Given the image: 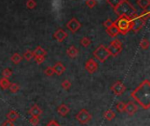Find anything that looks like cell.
Returning a JSON list of instances; mask_svg holds the SVG:
<instances>
[{"label": "cell", "instance_id": "obj_1", "mask_svg": "<svg viewBox=\"0 0 150 126\" xmlns=\"http://www.w3.org/2000/svg\"><path fill=\"white\" fill-rule=\"evenodd\" d=\"M131 97L144 110L150 108V81H143L131 93Z\"/></svg>", "mask_w": 150, "mask_h": 126}, {"label": "cell", "instance_id": "obj_2", "mask_svg": "<svg viewBox=\"0 0 150 126\" xmlns=\"http://www.w3.org/2000/svg\"><path fill=\"white\" fill-rule=\"evenodd\" d=\"M114 12L119 17H125L129 19H132L138 15L136 9L131 4L128 0H122L119 4V5L114 8Z\"/></svg>", "mask_w": 150, "mask_h": 126}, {"label": "cell", "instance_id": "obj_3", "mask_svg": "<svg viewBox=\"0 0 150 126\" xmlns=\"http://www.w3.org/2000/svg\"><path fill=\"white\" fill-rule=\"evenodd\" d=\"M113 23L117 26L120 33H122L124 35L127 34L131 30V19L127 18L119 17Z\"/></svg>", "mask_w": 150, "mask_h": 126}, {"label": "cell", "instance_id": "obj_4", "mask_svg": "<svg viewBox=\"0 0 150 126\" xmlns=\"http://www.w3.org/2000/svg\"><path fill=\"white\" fill-rule=\"evenodd\" d=\"M106 48H107V51L110 53V56L116 57L122 51V42L120 39H116L112 40L110 43V45L108 46V47H106Z\"/></svg>", "mask_w": 150, "mask_h": 126}, {"label": "cell", "instance_id": "obj_5", "mask_svg": "<svg viewBox=\"0 0 150 126\" xmlns=\"http://www.w3.org/2000/svg\"><path fill=\"white\" fill-rule=\"evenodd\" d=\"M93 55L94 57L99 61L100 62H105L110 56L109 52L107 51V48L104 46V45H100L98 46V47L93 52Z\"/></svg>", "mask_w": 150, "mask_h": 126}, {"label": "cell", "instance_id": "obj_6", "mask_svg": "<svg viewBox=\"0 0 150 126\" xmlns=\"http://www.w3.org/2000/svg\"><path fill=\"white\" fill-rule=\"evenodd\" d=\"M91 118L92 117L91 113L85 109L80 110L79 112L76 115V119L82 125H87L91 120Z\"/></svg>", "mask_w": 150, "mask_h": 126}, {"label": "cell", "instance_id": "obj_7", "mask_svg": "<svg viewBox=\"0 0 150 126\" xmlns=\"http://www.w3.org/2000/svg\"><path fill=\"white\" fill-rule=\"evenodd\" d=\"M146 20L142 18L139 15L131 19V30H133L134 32H138L146 24Z\"/></svg>", "mask_w": 150, "mask_h": 126}, {"label": "cell", "instance_id": "obj_8", "mask_svg": "<svg viewBox=\"0 0 150 126\" xmlns=\"http://www.w3.org/2000/svg\"><path fill=\"white\" fill-rule=\"evenodd\" d=\"M126 89H127V87L120 81H117L111 87V90L115 96H121L126 91Z\"/></svg>", "mask_w": 150, "mask_h": 126}, {"label": "cell", "instance_id": "obj_9", "mask_svg": "<svg viewBox=\"0 0 150 126\" xmlns=\"http://www.w3.org/2000/svg\"><path fill=\"white\" fill-rule=\"evenodd\" d=\"M82 25L81 23L78 21V19H76V18H71L68 23H67V28L71 32H76L80 28H81Z\"/></svg>", "mask_w": 150, "mask_h": 126}, {"label": "cell", "instance_id": "obj_10", "mask_svg": "<svg viewBox=\"0 0 150 126\" xmlns=\"http://www.w3.org/2000/svg\"><path fill=\"white\" fill-rule=\"evenodd\" d=\"M98 68V65L97 63V61L91 58L89 59L86 62H85V69L87 70V72H89L90 74H93L95 73Z\"/></svg>", "mask_w": 150, "mask_h": 126}, {"label": "cell", "instance_id": "obj_11", "mask_svg": "<svg viewBox=\"0 0 150 126\" xmlns=\"http://www.w3.org/2000/svg\"><path fill=\"white\" fill-rule=\"evenodd\" d=\"M138 111V106L134 102H128L127 103H126V108H125V111L127 112V114L128 116H133L136 113V111Z\"/></svg>", "mask_w": 150, "mask_h": 126}, {"label": "cell", "instance_id": "obj_12", "mask_svg": "<svg viewBox=\"0 0 150 126\" xmlns=\"http://www.w3.org/2000/svg\"><path fill=\"white\" fill-rule=\"evenodd\" d=\"M68 37V33L62 30V29H58L56 32L54 33V38L58 41V42H62L66 38Z\"/></svg>", "mask_w": 150, "mask_h": 126}, {"label": "cell", "instance_id": "obj_13", "mask_svg": "<svg viewBox=\"0 0 150 126\" xmlns=\"http://www.w3.org/2000/svg\"><path fill=\"white\" fill-rule=\"evenodd\" d=\"M53 69H54V74H56L57 75H61L64 73L65 67L63 66V64L62 62H56L54 64V66L53 67Z\"/></svg>", "mask_w": 150, "mask_h": 126}, {"label": "cell", "instance_id": "obj_14", "mask_svg": "<svg viewBox=\"0 0 150 126\" xmlns=\"http://www.w3.org/2000/svg\"><path fill=\"white\" fill-rule=\"evenodd\" d=\"M70 111V109L66 105V104H61L58 108H57V112L59 115H61L62 117H66Z\"/></svg>", "mask_w": 150, "mask_h": 126}, {"label": "cell", "instance_id": "obj_15", "mask_svg": "<svg viewBox=\"0 0 150 126\" xmlns=\"http://www.w3.org/2000/svg\"><path fill=\"white\" fill-rule=\"evenodd\" d=\"M106 33H107L110 37L115 38V37L120 33V32H119L117 26H116V25H114V23H113V25H112V26H110L109 28H106Z\"/></svg>", "mask_w": 150, "mask_h": 126}, {"label": "cell", "instance_id": "obj_16", "mask_svg": "<svg viewBox=\"0 0 150 126\" xmlns=\"http://www.w3.org/2000/svg\"><path fill=\"white\" fill-rule=\"evenodd\" d=\"M29 114L31 117H40L42 114V110L38 105H33L29 110Z\"/></svg>", "mask_w": 150, "mask_h": 126}, {"label": "cell", "instance_id": "obj_17", "mask_svg": "<svg viewBox=\"0 0 150 126\" xmlns=\"http://www.w3.org/2000/svg\"><path fill=\"white\" fill-rule=\"evenodd\" d=\"M6 118H7V120L11 121V122H15L18 118H19V115L18 114V112L14 110H11L7 114H6Z\"/></svg>", "mask_w": 150, "mask_h": 126}, {"label": "cell", "instance_id": "obj_18", "mask_svg": "<svg viewBox=\"0 0 150 126\" xmlns=\"http://www.w3.org/2000/svg\"><path fill=\"white\" fill-rule=\"evenodd\" d=\"M67 55L69 58H76L78 54V50L75 46H71L67 49Z\"/></svg>", "mask_w": 150, "mask_h": 126}, {"label": "cell", "instance_id": "obj_19", "mask_svg": "<svg viewBox=\"0 0 150 126\" xmlns=\"http://www.w3.org/2000/svg\"><path fill=\"white\" fill-rule=\"evenodd\" d=\"M33 57H37V56H43L45 57L47 55V51L45 49H43L40 46H37L34 51H33Z\"/></svg>", "mask_w": 150, "mask_h": 126}, {"label": "cell", "instance_id": "obj_20", "mask_svg": "<svg viewBox=\"0 0 150 126\" xmlns=\"http://www.w3.org/2000/svg\"><path fill=\"white\" fill-rule=\"evenodd\" d=\"M116 117V114L112 110H108L106 111H105L104 113V118L107 120V121H112V119H114Z\"/></svg>", "mask_w": 150, "mask_h": 126}, {"label": "cell", "instance_id": "obj_21", "mask_svg": "<svg viewBox=\"0 0 150 126\" xmlns=\"http://www.w3.org/2000/svg\"><path fill=\"white\" fill-rule=\"evenodd\" d=\"M138 5L140 6L141 9L143 11L148 10L150 5V0H138Z\"/></svg>", "mask_w": 150, "mask_h": 126}, {"label": "cell", "instance_id": "obj_22", "mask_svg": "<svg viewBox=\"0 0 150 126\" xmlns=\"http://www.w3.org/2000/svg\"><path fill=\"white\" fill-rule=\"evenodd\" d=\"M10 84H11V82H10L9 79L4 78V77H2L0 79V88L2 89H9Z\"/></svg>", "mask_w": 150, "mask_h": 126}, {"label": "cell", "instance_id": "obj_23", "mask_svg": "<svg viewBox=\"0 0 150 126\" xmlns=\"http://www.w3.org/2000/svg\"><path fill=\"white\" fill-rule=\"evenodd\" d=\"M11 61L14 63V64H18L21 61H22V56L18 53H15L11 55Z\"/></svg>", "mask_w": 150, "mask_h": 126}, {"label": "cell", "instance_id": "obj_24", "mask_svg": "<svg viewBox=\"0 0 150 126\" xmlns=\"http://www.w3.org/2000/svg\"><path fill=\"white\" fill-rule=\"evenodd\" d=\"M149 40L148 39H142V41L140 42V46L142 49L143 50H147L149 47Z\"/></svg>", "mask_w": 150, "mask_h": 126}, {"label": "cell", "instance_id": "obj_25", "mask_svg": "<svg viewBox=\"0 0 150 126\" xmlns=\"http://www.w3.org/2000/svg\"><path fill=\"white\" fill-rule=\"evenodd\" d=\"M20 89V86L17 83H11L9 86V89L11 93H17Z\"/></svg>", "mask_w": 150, "mask_h": 126}, {"label": "cell", "instance_id": "obj_26", "mask_svg": "<svg viewBox=\"0 0 150 126\" xmlns=\"http://www.w3.org/2000/svg\"><path fill=\"white\" fill-rule=\"evenodd\" d=\"M81 45L83 46H84V47H88L91 44V40L88 38V37H83V38H82V39H81Z\"/></svg>", "mask_w": 150, "mask_h": 126}, {"label": "cell", "instance_id": "obj_27", "mask_svg": "<svg viewBox=\"0 0 150 126\" xmlns=\"http://www.w3.org/2000/svg\"><path fill=\"white\" fill-rule=\"evenodd\" d=\"M24 58H25L26 61H30L33 58V51H31V50H26V51L24 53Z\"/></svg>", "mask_w": 150, "mask_h": 126}, {"label": "cell", "instance_id": "obj_28", "mask_svg": "<svg viewBox=\"0 0 150 126\" xmlns=\"http://www.w3.org/2000/svg\"><path fill=\"white\" fill-rule=\"evenodd\" d=\"M12 75V71L10 69V68H4L2 72V75L4 78H6V79H9Z\"/></svg>", "mask_w": 150, "mask_h": 126}, {"label": "cell", "instance_id": "obj_29", "mask_svg": "<svg viewBox=\"0 0 150 126\" xmlns=\"http://www.w3.org/2000/svg\"><path fill=\"white\" fill-rule=\"evenodd\" d=\"M116 108H117V110H118L119 112L123 113V112H125L126 103H123V102H119V103H117V105H116Z\"/></svg>", "mask_w": 150, "mask_h": 126}, {"label": "cell", "instance_id": "obj_30", "mask_svg": "<svg viewBox=\"0 0 150 126\" xmlns=\"http://www.w3.org/2000/svg\"><path fill=\"white\" fill-rule=\"evenodd\" d=\"M121 1H122V0H106L107 4H108L111 7H112L113 9L116 8Z\"/></svg>", "mask_w": 150, "mask_h": 126}, {"label": "cell", "instance_id": "obj_31", "mask_svg": "<svg viewBox=\"0 0 150 126\" xmlns=\"http://www.w3.org/2000/svg\"><path fill=\"white\" fill-rule=\"evenodd\" d=\"M29 123L33 126H37L40 124V118L39 117H31L29 119Z\"/></svg>", "mask_w": 150, "mask_h": 126}, {"label": "cell", "instance_id": "obj_32", "mask_svg": "<svg viewBox=\"0 0 150 126\" xmlns=\"http://www.w3.org/2000/svg\"><path fill=\"white\" fill-rule=\"evenodd\" d=\"M142 18H143L144 20H148L149 19V18L150 16V11H149V9L148 10H145V11H143L141 14H138Z\"/></svg>", "mask_w": 150, "mask_h": 126}, {"label": "cell", "instance_id": "obj_33", "mask_svg": "<svg viewBox=\"0 0 150 126\" xmlns=\"http://www.w3.org/2000/svg\"><path fill=\"white\" fill-rule=\"evenodd\" d=\"M62 89H65V90L69 89L70 87H71V82H70V81H69V80H64V81L62 82Z\"/></svg>", "mask_w": 150, "mask_h": 126}, {"label": "cell", "instance_id": "obj_34", "mask_svg": "<svg viewBox=\"0 0 150 126\" xmlns=\"http://www.w3.org/2000/svg\"><path fill=\"white\" fill-rule=\"evenodd\" d=\"M44 74H45V75H47V76H52V75L54 74V69H53V67H47V68L45 69Z\"/></svg>", "mask_w": 150, "mask_h": 126}, {"label": "cell", "instance_id": "obj_35", "mask_svg": "<svg viewBox=\"0 0 150 126\" xmlns=\"http://www.w3.org/2000/svg\"><path fill=\"white\" fill-rule=\"evenodd\" d=\"M25 5L28 9H33L36 6V2L34 0H27Z\"/></svg>", "mask_w": 150, "mask_h": 126}, {"label": "cell", "instance_id": "obj_36", "mask_svg": "<svg viewBox=\"0 0 150 126\" xmlns=\"http://www.w3.org/2000/svg\"><path fill=\"white\" fill-rule=\"evenodd\" d=\"M85 4H86V5L89 7V8H93L96 4H97V1L96 0H86V2H85Z\"/></svg>", "mask_w": 150, "mask_h": 126}, {"label": "cell", "instance_id": "obj_37", "mask_svg": "<svg viewBox=\"0 0 150 126\" xmlns=\"http://www.w3.org/2000/svg\"><path fill=\"white\" fill-rule=\"evenodd\" d=\"M33 58H34V60H35V62H36L38 65L42 64V63L44 62V61H45V57H43V56H37V57H33Z\"/></svg>", "mask_w": 150, "mask_h": 126}, {"label": "cell", "instance_id": "obj_38", "mask_svg": "<svg viewBox=\"0 0 150 126\" xmlns=\"http://www.w3.org/2000/svg\"><path fill=\"white\" fill-rule=\"evenodd\" d=\"M113 25V21L112 19H106L105 22H104V26L106 27V28H109L110 26H112Z\"/></svg>", "mask_w": 150, "mask_h": 126}, {"label": "cell", "instance_id": "obj_39", "mask_svg": "<svg viewBox=\"0 0 150 126\" xmlns=\"http://www.w3.org/2000/svg\"><path fill=\"white\" fill-rule=\"evenodd\" d=\"M46 126H61L55 120H51L47 123V125Z\"/></svg>", "mask_w": 150, "mask_h": 126}, {"label": "cell", "instance_id": "obj_40", "mask_svg": "<svg viewBox=\"0 0 150 126\" xmlns=\"http://www.w3.org/2000/svg\"><path fill=\"white\" fill-rule=\"evenodd\" d=\"M2 126H15L14 125V123L13 122H11L9 120H5L3 124H2Z\"/></svg>", "mask_w": 150, "mask_h": 126}]
</instances>
